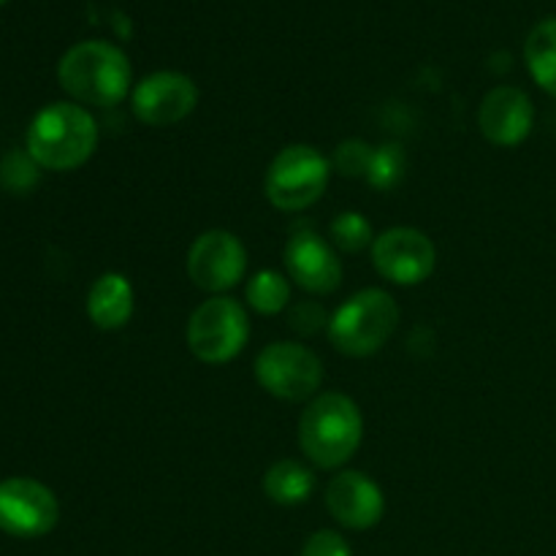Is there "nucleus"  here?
Here are the masks:
<instances>
[{"label":"nucleus","instance_id":"1","mask_svg":"<svg viewBox=\"0 0 556 556\" xmlns=\"http://www.w3.org/2000/svg\"><path fill=\"white\" fill-rule=\"evenodd\" d=\"M60 87L79 106L109 109L128 98L130 71L128 54L109 41H79L60 58Z\"/></svg>","mask_w":556,"mask_h":556},{"label":"nucleus","instance_id":"2","mask_svg":"<svg viewBox=\"0 0 556 556\" xmlns=\"http://www.w3.org/2000/svg\"><path fill=\"white\" fill-rule=\"evenodd\" d=\"M98 147V123L85 106L58 101L33 117L25 150L47 172H74L85 166Z\"/></svg>","mask_w":556,"mask_h":556},{"label":"nucleus","instance_id":"3","mask_svg":"<svg viewBox=\"0 0 556 556\" xmlns=\"http://www.w3.org/2000/svg\"><path fill=\"white\" fill-rule=\"evenodd\" d=\"M364 440V418L356 402L337 391L318 394L299 418V448L320 470H340Z\"/></svg>","mask_w":556,"mask_h":556},{"label":"nucleus","instance_id":"4","mask_svg":"<svg viewBox=\"0 0 556 556\" xmlns=\"http://www.w3.org/2000/svg\"><path fill=\"white\" fill-rule=\"evenodd\" d=\"M400 326L396 299L383 288L353 293L329 320V340L340 353L364 358L378 353Z\"/></svg>","mask_w":556,"mask_h":556},{"label":"nucleus","instance_id":"5","mask_svg":"<svg viewBox=\"0 0 556 556\" xmlns=\"http://www.w3.org/2000/svg\"><path fill=\"white\" fill-rule=\"evenodd\" d=\"M331 161L313 144H288L275 155L264 177V193L280 212L309 210L326 193Z\"/></svg>","mask_w":556,"mask_h":556},{"label":"nucleus","instance_id":"6","mask_svg":"<svg viewBox=\"0 0 556 556\" xmlns=\"http://www.w3.org/2000/svg\"><path fill=\"white\" fill-rule=\"evenodd\" d=\"M185 340L199 362L212 367L233 362L250 340L248 309L231 296L206 299L190 315Z\"/></svg>","mask_w":556,"mask_h":556},{"label":"nucleus","instance_id":"7","mask_svg":"<svg viewBox=\"0 0 556 556\" xmlns=\"http://www.w3.org/2000/svg\"><path fill=\"white\" fill-rule=\"evenodd\" d=\"M255 380L275 400L307 402L318 396L324 364L307 345L271 342L255 358Z\"/></svg>","mask_w":556,"mask_h":556},{"label":"nucleus","instance_id":"8","mask_svg":"<svg viewBox=\"0 0 556 556\" xmlns=\"http://www.w3.org/2000/svg\"><path fill=\"white\" fill-rule=\"evenodd\" d=\"M248 271V250L237 233L210 228L188 250V277L195 288L223 296L237 288Z\"/></svg>","mask_w":556,"mask_h":556},{"label":"nucleus","instance_id":"9","mask_svg":"<svg viewBox=\"0 0 556 556\" xmlns=\"http://www.w3.org/2000/svg\"><path fill=\"white\" fill-rule=\"evenodd\" d=\"M60 503L49 486L33 478L0 481V530L11 538L33 541L58 527Z\"/></svg>","mask_w":556,"mask_h":556},{"label":"nucleus","instance_id":"10","mask_svg":"<svg viewBox=\"0 0 556 556\" xmlns=\"http://www.w3.org/2000/svg\"><path fill=\"white\" fill-rule=\"evenodd\" d=\"M372 264L394 286H421L438 266V248L418 228L396 226L375 237Z\"/></svg>","mask_w":556,"mask_h":556},{"label":"nucleus","instance_id":"11","mask_svg":"<svg viewBox=\"0 0 556 556\" xmlns=\"http://www.w3.org/2000/svg\"><path fill=\"white\" fill-rule=\"evenodd\" d=\"M195 106H199V87L179 71H155L130 90V109L136 119L150 128L182 123Z\"/></svg>","mask_w":556,"mask_h":556},{"label":"nucleus","instance_id":"12","mask_svg":"<svg viewBox=\"0 0 556 556\" xmlns=\"http://www.w3.org/2000/svg\"><path fill=\"white\" fill-rule=\"evenodd\" d=\"M286 271L302 291L329 296L342 286V261L331 242L315 231H296L286 244Z\"/></svg>","mask_w":556,"mask_h":556},{"label":"nucleus","instance_id":"13","mask_svg":"<svg viewBox=\"0 0 556 556\" xmlns=\"http://www.w3.org/2000/svg\"><path fill=\"white\" fill-rule=\"evenodd\" d=\"M326 508L345 530H372L386 514V500L378 483L356 470H342L326 486Z\"/></svg>","mask_w":556,"mask_h":556},{"label":"nucleus","instance_id":"14","mask_svg":"<svg viewBox=\"0 0 556 556\" xmlns=\"http://www.w3.org/2000/svg\"><path fill=\"white\" fill-rule=\"evenodd\" d=\"M535 125L532 98L519 87H494L478 109V128L494 147H519Z\"/></svg>","mask_w":556,"mask_h":556},{"label":"nucleus","instance_id":"15","mask_svg":"<svg viewBox=\"0 0 556 556\" xmlns=\"http://www.w3.org/2000/svg\"><path fill=\"white\" fill-rule=\"evenodd\" d=\"M134 286L119 271L98 277L87 293V315L103 331H117L134 318Z\"/></svg>","mask_w":556,"mask_h":556},{"label":"nucleus","instance_id":"16","mask_svg":"<svg viewBox=\"0 0 556 556\" xmlns=\"http://www.w3.org/2000/svg\"><path fill=\"white\" fill-rule=\"evenodd\" d=\"M264 492L275 505H302L313 497L315 492V472L313 467L302 465L296 459H280L266 470Z\"/></svg>","mask_w":556,"mask_h":556},{"label":"nucleus","instance_id":"17","mask_svg":"<svg viewBox=\"0 0 556 556\" xmlns=\"http://www.w3.org/2000/svg\"><path fill=\"white\" fill-rule=\"evenodd\" d=\"M525 60L532 79L556 98V16L532 27L525 43Z\"/></svg>","mask_w":556,"mask_h":556},{"label":"nucleus","instance_id":"18","mask_svg":"<svg viewBox=\"0 0 556 556\" xmlns=\"http://www.w3.org/2000/svg\"><path fill=\"white\" fill-rule=\"evenodd\" d=\"M248 304L258 315H280L291 302V282L275 269H261L248 282Z\"/></svg>","mask_w":556,"mask_h":556},{"label":"nucleus","instance_id":"19","mask_svg":"<svg viewBox=\"0 0 556 556\" xmlns=\"http://www.w3.org/2000/svg\"><path fill=\"white\" fill-rule=\"evenodd\" d=\"M41 177V166L27 150H11L0 157V188L14 195L30 193Z\"/></svg>","mask_w":556,"mask_h":556},{"label":"nucleus","instance_id":"20","mask_svg":"<svg viewBox=\"0 0 556 556\" xmlns=\"http://www.w3.org/2000/svg\"><path fill=\"white\" fill-rule=\"evenodd\" d=\"M329 233L331 244H334L340 253L351 255L362 253V250H367L369 244L375 242L372 226H369V220L362 212H342V215H337L334 220H331Z\"/></svg>","mask_w":556,"mask_h":556},{"label":"nucleus","instance_id":"21","mask_svg":"<svg viewBox=\"0 0 556 556\" xmlns=\"http://www.w3.org/2000/svg\"><path fill=\"white\" fill-rule=\"evenodd\" d=\"M407 155L400 144H383L372 152V163H369L367 182L375 190H394L405 177Z\"/></svg>","mask_w":556,"mask_h":556},{"label":"nucleus","instance_id":"22","mask_svg":"<svg viewBox=\"0 0 556 556\" xmlns=\"http://www.w3.org/2000/svg\"><path fill=\"white\" fill-rule=\"evenodd\" d=\"M372 147L367 141L348 139L342 141L334 150V157H331V168H337L345 177H367L369 163H372Z\"/></svg>","mask_w":556,"mask_h":556},{"label":"nucleus","instance_id":"23","mask_svg":"<svg viewBox=\"0 0 556 556\" xmlns=\"http://www.w3.org/2000/svg\"><path fill=\"white\" fill-rule=\"evenodd\" d=\"M302 556H353L345 538L334 530H318L307 538Z\"/></svg>","mask_w":556,"mask_h":556},{"label":"nucleus","instance_id":"24","mask_svg":"<svg viewBox=\"0 0 556 556\" xmlns=\"http://www.w3.org/2000/svg\"><path fill=\"white\" fill-rule=\"evenodd\" d=\"M291 326L296 331H302V334H318L324 326L329 329V324H326L324 307H320V304H315V302H302L299 307H293Z\"/></svg>","mask_w":556,"mask_h":556},{"label":"nucleus","instance_id":"25","mask_svg":"<svg viewBox=\"0 0 556 556\" xmlns=\"http://www.w3.org/2000/svg\"><path fill=\"white\" fill-rule=\"evenodd\" d=\"M3 3H9V0H0V5H3Z\"/></svg>","mask_w":556,"mask_h":556}]
</instances>
